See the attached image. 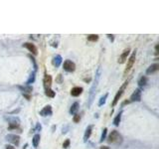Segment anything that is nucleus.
Listing matches in <instances>:
<instances>
[{
	"label": "nucleus",
	"instance_id": "31",
	"mask_svg": "<svg viewBox=\"0 0 159 149\" xmlns=\"http://www.w3.org/2000/svg\"><path fill=\"white\" fill-rule=\"evenodd\" d=\"M108 37L110 38V39H112V41H114V37H112V35H108Z\"/></svg>",
	"mask_w": 159,
	"mask_h": 149
},
{
	"label": "nucleus",
	"instance_id": "22",
	"mask_svg": "<svg viewBox=\"0 0 159 149\" xmlns=\"http://www.w3.org/2000/svg\"><path fill=\"white\" fill-rule=\"evenodd\" d=\"M45 91H46L45 94L47 96H49V98H54V96H55V92H53L51 89H47V90H45Z\"/></svg>",
	"mask_w": 159,
	"mask_h": 149
},
{
	"label": "nucleus",
	"instance_id": "20",
	"mask_svg": "<svg viewBox=\"0 0 159 149\" xmlns=\"http://www.w3.org/2000/svg\"><path fill=\"white\" fill-rule=\"evenodd\" d=\"M98 40H99V36L96 34H91L88 36V41H90V42H96V41H98Z\"/></svg>",
	"mask_w": 159,
	"mask_h": 149
},
{
	"label": "nucleus",
	"instance_id": "8",
	"mask_svg": "<svg viewBox=\"0 0 159 149\" xmlns=\"http://www.w3.org/2000/svg\"><path fill=\"white\" fill-rule=\"evenodd\" d=\"M23 47L27 48V49H28L29 51H30L31 53L33 54V55L36 56L37 54H38V49H37V47L34 45V44H32V43H25V44H23Z\"/></svg>",
	"mask_w": 159,
	"mask_h": 149
},
{
	"label": "nucleus",
	"instance_id": "6",
	"mask_svg": "<svg viewBox=\"0 0 159 149\" xmlns=\"http://www.w3.org/2000/svg\"><path fill=\"white\" fill-rule=\"evenodd\" d=\"M6 140H8L11 143L15 144V145H18L20 142V137L18 135H15V134H8L6 136Z\"/></svg>",
	"mask_w": 159,
	"mask_h": 149
},
{
	"label": "nucleus",
	"instance_id": "19",
	"mask_svg": "<svg viewBox=\"0 0 159 149\" xmlns=\"http://www.w3.org/2000/svg\"><path fill=\"white\" fill-rule=\"evenodd\" d=\"M40 139H41V137H40V134H35L34 137H33V145H34V147H37L40 142Z\"/></svg>",
	"mask_w": 159,
	"mask_h": 149
},
{
	"label": "nucleus",
	"instance_id": "21",
	"mask_svg": "<svg viewBox=\"0 0 159 149\" xmlns=\"http://www.w3.org/2000/svg\"><path fill=\"white\" fill-rule=\"evenodd\" d=\"M120 119H121V112H119L118 114L116 116V118L114 119V124L116 125V126H118V125H119V122H120Z\"/></svg>",
	"mask_w": 159,
	"mask_h": 149
},
{
	"label": "nucleus",
	"instance_id": "4",
	"mask_svg": "<svg viewBox=\"0 0 159 149\" xmlns=\"http://www.w3.org/2000/svg\"><path fill=\"white\" fill-rule=\"evenodd\" d=\"M64 70L69 73H72L76 70V65H75V63L72 62V61L67 60L64 62Z\"/></svg>",
	"mask_w": 159,
	"mask_h": 149
},
{
	"label": "nucleus",
	"instance_id": "2",
	"mask_svg": "<svg viewBox=\"0 0 159 149\" xmlns=\"http://www.w3.org/2000/svg\"><path fill=\"white\" fill-rule=\"evenodd\" d=\"M135 57H136V51L134 50V51L132 52V54H131V56L129 57V59L127 60L126 68H125L124 73H123V75L124 76H126L129 73V71L131 70V68H132L133 64H134V62H135Z\"/></svg>",
	"mask_w": 159,
	"mask_h": 149
},
{
	"label": "nucleus",
	"instance_id": "3",
	"mask_svg": "<svg viewBox=\"0 0 159 149\" xmlns=\"http://www.w3.org/2000/svg\"><path fill=\"white\" fill-rule=\"evenodd\" d=\"M127 85H128V82H124V84H123L122 86H121V88L120 89L118 90V92L116 93V96H114V102H112V106H116V104L118 102V100H119V98H121V96L123 94V92L125 91V89H126V87H127Z\"/></svg>",
	"mask_w": 159,
	"mask_h": 149
},
{
	"label": "nucleus",
	"instance_id": "13",
	"mask_svg": "<svg viewBox=\"0 0 159 149\" xmlns=\"http://www.w3.org/2000/svg\"><path fill=\"white\" fill-rule=\"evenodd\" d=\"M82 93H83V88L81 87H75L71 90V96H79Z\"/></svg>",
	"mask_w": 159,
	"mask_h": 149
},
{
	"label": "nucleus",
	"instance_id": "11",
	"mask_svg": "<svg viewBox=\"0 0 159 149\" xmlns=\"http://www.w3.org/2000/svg\"><path fill=\"white\" fill-rule=\"evenodd\" d=\"M52 114V108L51 106H46L43 110L40 112V115L42 116H48V115Z\"/></svg>",
	"mask_w": 159,
	"mask_h": 149
},
{
	"label": "nucleus",
	"instance_id": "25",
	"mask_svg": "<svg viewBox=\"0 0 159 149\" xmlns=\"http://www.w3.org/2000/svg\"><path fill=\"white\" fill-rule=\"evenodd\" d=\"M106 133H108V128H104V130H102V137H100V142H102L104 139H106Z\"/></svg>",
	"mask_w": 159,
	"mask_h": 149
},
{
	"label": "nucleus",
	"instance_id": "15",
	"mask_svg": "<svg viewBox=\"0 0 159 149\" xmlns=\"http://www.w3.org/2000/svg\"><path fill=\"white\" fill-rule=\"evenodd\" d=\"M62 61H63L62 57H61L60 55H57L56 57H54V59H53V65L56 67V68H58V67L62 64Z\"/></svg>",
	"mask_w": 159,
	"mask_h": 149
},
{
	"label": "nucleus",
	"instance_id": "29",
	"mask_svg": "<svg viewBox=\"0 0 159 149\" xmlns=\"http://www.w3.org/2000/svg\"><path fill=\"white\" fill-rule=\"evenodd\" d=\"M6 149H15L12 145H6Z\"/></svg>",
	"mask_w": 159,
	"mask_h": 149
},
{
	"label": "nucleus",
	"instance_id": "30",
	"mask_svg": "<svg viewBox=\"0 0 159 149\" xmlns=\"http://www.w3.org/2000/svg\"><path fill=\"white\" fill-rule=\"evenodd\" d=\"M100 149H110V147H108V146H102Z\"/></svg>",
	"mask_w": 159,
	"mask_h": 149
},
{
	"label": "nucleus",
	"instance_id": "16",
	"mask_svg": "<svg viewBox=\"0 0 159 149\" xmlns=\"http://www.w3.org/2000/svg\"><path fill=\"white\" fill-rule=\"evenodd\" d=\"M79 108H80L79 102H74V104H72V106H71L70 113H71V114H76V112H78Z\"/></svg>",
	"mask_w": 159,
	"mask_h": 149
},
{
	"label": "nucleus",
	"instance_id": "18",
	"mask_svg": "<svg viewBox=\"0 0 159 149\" xmlns=\"http://www.w3.org/2000/svg\"><path fill=\"white\" fill-rule=\"evenodd\" d=\"M17 127H19V120L16 121V118H15L14 119V121H10L9 127H8V128L13 129V128H17Z\"/></svg>",
	"mask_w": 159,
	"mask_h": 149
},
{
	"label": "nucleus",
	"instance_id": "23",
	"mask_svg": "<svg viewBox=\"0 0 159 149\" xmlns=\"http://www.w3.org/2000/svg\"><path fill=\"white\" fill-rule=\"evenodd\" d=\"M108 94H106L104 96H102V98H100V102H99V106H102V104L106 102V98H108Z\"/></svg>",
	"mask_w": 159,
	"mask_h": 149
},
{
	"label": "nucleus",
	"instance_id": "24",
	"mask_svg": "<svg viewBox=\"0 0 159 149\" xmlns=\"http://www.w3.org/2000/svg\"><path fill=\"white\" fill-rule=\"evenodd\" d=\"M34 81H35V73H32L30 78H29V80L27 81V86H29L31 83H34Z\"/></svg>",
	"mask_w": 159,
	"mask_h": 149
},
{
	"label": "nucleus",
	"instance_id": "12",
	"mask_svg": "<svg viewBox=\"0 0 159 149\" xmlns=\"http://www.w3.org/2000/svg\"><path fill=\"white\" fill-rule=\"evenodd\" d=\"M159 70V65L158 64H153L151 65V66L148 67V69L146 70V74H154V73H156L157 71Z\"/></svg>",
	"mask_w": 159,
	"mask_h": 149
},
{
	"label": "nucleus",
	"instance_id": "27",
	"mask_svg": "<svg viewBox=\"0 0 159 149\" xmlns=\"http://www.w3.org/2000/svg\"><path fill=\"white\" fill-rule=\"evenodd\" d=\"M69 145H70V139H67L66 141L63 143V147H64V148H68Z\"/></svg>",
	"mask_w": 159,
	"mask_h": 149
},
{
	"label": "nucleus",
	"instance_id": "9",
	"mask_svg": "<svg viewBox=\"0 0 159 149\" xmlns=\"http://www.w3.org/2000/svg\"><path fill=\"white\" fill-rule=\"evenodd\" d=\"M129 52H130V49H129V48H126V49L123 50L122 54L119 56V59H118L119 64H123V63H125V61L127 60V56L129 55Z\"/></svg>",
	"mask_w": 159,
	"mask_h": 149
},
{
	"label": "nucleus",
	"instance_id": "5",
	"mask_svg": "<svg viewBox=\"0 0 159 149\" xmlns=\"http://www.w3.org/2000/svg\"><path fill=\"white\" fill-rule=\"evenodd\" d=\"M19 89L22 91L23 93V96H25V98H27V100H30V94L32 93L33 91V88L30 87V86H24V87H18Z\"/></svg>",
	"mask_w": 159,
	"mask_h": 149
},
{
	"label": "nucleus",
	"instance_id": "26",
	"mask_svg": "<svg viewBox=\"0 0 159 149\" xmlns=\"http://www.w3.org/2000/svg\"><path fill=\"white\" fill-rule=\"evenodd\" d=\"M73 120H74V122H76V123L79 122V121L81 120V115L77 114V113H76V114L74 115V118H73Z\"/></svg>",
	"mask_w": 159,
	"mask_h": 149
},
{
	"label": "nucleus",
	"instance_id": "10",
	"mask_svg": "<svg viewBox=\"0 0 159 149\" xmlns=\"http://www.w3.org/2000/svg\"><path fill=\"white\" fill-rule=\"evenodd\" d=\"M44 87H45V90L47 89H51V85H52V77L50 75H45V78H44Z\"/></svg>",
	"mask_w": 159,
	"mask_h": 149
},
{
	"label": "nucleus",
	"instance_id": "28",
	"mask_svg": "<svg viewBox=\"0 0 159 149\" xmlns=\"http://www.w3.org/2000/svg\"><path fill=\"white\" fill-rule=\"evenodd\" d=\"M29 58H30L31 60H32V62L34 63V67H35V70H37V64H36V62H35V59L33 58V57L31 56V55H29Z\"/></svg>",
	"mask_w": 159,
	"mask_h": 149
},
{
	"label": "nucleus",
	"instance_id": "1",
	"mask_svg": "<svg viewBox=\"0 0 159 149\" xmlns=\"http://www.w3.org/2000/svg\"><path fill=\"white\" fill-rule=\"evenodd\" d=\"M108 142L112 144H120L122 142V136H121V134L118 131L112 130L110 132V136H108Z\"/></svg>",
	"mask_w": 159,
	"mask_h": 149
},
{
	"label": "nucleus",
	"instance_id": "7",
	"mask_svg": "<svg viewBox=\"0 0 159 149\" xmlns=\"http://www.w3.org/2000/svg\"><path fill=\"white\" fill-rule=\"evenodd\" d=\"M140 100H141V90L137 89L134 91V93L131 94L129 102H140Z\"/></svg>",
	"mask_w": 159,
	"mask_h": 149
},
{
	"label": "nucleus",
	"instance_id": "17",
	"mask_svg": "<svg viewBox=\"0 0 159 149\" xmlns=\"http://www.w3.org/2000/svg\"><path fill=\"white\" fill-rule=\"evenodd\" d=\"M147 83H148V78L145 77V76H142L138 81V85L140 86V87H144V86H146V84Z\"/></svg>",
	"mask_w": 159,
	"mask_h": 149
},
{
	"label": "nucleus",
	"instance_id": "14",
	"mask_svg": "<svg viewBox=\"0 0 159 149\" xmlns=\"http://www.w3.org/2000/svg\"><path fill=\"white\" fill-rule=\"evenodd\" d=\"M92 130H93V125H90V126H88V128L86 129L85 135H84V141L85 142L90 138V136H91V134H92Z\"/></svg>",
	"mask_w": 159,
	"mask_h": 149
}]
</instances>
